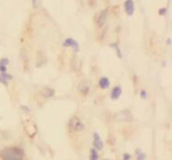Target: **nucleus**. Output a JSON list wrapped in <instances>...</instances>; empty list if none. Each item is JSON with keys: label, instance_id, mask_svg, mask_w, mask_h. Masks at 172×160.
<instances>
[{"label": "nucleus", "instance_id": "11", "mask_svg": "<svg viewBox=\"0 0 172 160\" xmlns=\"http://www.w3.org/2000/svg\"><path fill=\"white\" fill-rule=\"evenodd\" d=\"M99 86H100L101 89H107L110 86V81L107 77H101L100 80H99Z\"/></svg>", "mask_w": 172, "mask_h": 160}, {"label": "nucleus", "instance_id": "15", "mask_svg": "<svg viewBox=\"0 0 172 160\" xmlns=\"http://www.w3.org/2000/svg\"><path fill=\"white\" fill-rule=\"evenodd\" d=\"M111 47H114V49L117 51V54H118V56H119V57H122V54H121V51H120V49H119V47L117 46V45H115V44L111 45Z\"/></svg>", "mask_w": 172, "mask_h": 160}, {"label": "nucleus", "instance_id": "19", "mask_svg": "<svg viewBox=\"0 0 172 160\" xmlns=\"http://www.w3.org/2000/svg\"><path fill=\"white\" fill-rule=\"evenodd\" d=\"M6 66L5 65H0V71H1V73H5L6 72Z\"/></svg>", "mask_w": 172, "mask_h": 160}, {"label": "nucleus", "instance_id": "18", "mask_svg": "<svg viewBox=\"0 0 172 160\" xmlns=\"http://www.w3.org/2000/svg\"><path fill=\"white\" fill-rule=\"evenodd\" d=\"M123 159L124 160H130V159H131V155L128 154V153H125L123 155Z\"/></svg>", "mask_w": 172, "mask_h": 160}, {"label": "nucleus", "instance_id": "4", "mask_svg": "<svg viewBox=\"0 0 172 160\" xmlns=\"http://www.w3.org/2000/svg\"><path fill=\"white\" fill-rule=\"evenodd\" d=\"M62 46L72 47V49H73V51L75 52L79 51V45H78V42H77L75 40H73V39L68 38V39L64 40V42H62Z\"/></svg>", "mask_w": 172, "mask_h": 160}, {"label": "nucleus", "instance_id": "21", "mask_svg": "<svg viewBox=\"0 0 172 160\" xmlns=\"http://www.w3.org/2000/svg\"><path fill=\"white\" fill-rule=\"evenodd\" d=\"M165 12H166V9H162V10H160V11H159V14L163 15L164 13H165Z\"/></svg>", "mask_w": 172, "mask_h": 160}, {"label": "nucleus", "instance_id": "17", "mask_svg": "<svg viewBox=\"0 0 172 160\" xmlns=\"http://www.w3.org/2000/svg\"><path fill=\"white\" fill-rule=\"evenodd\" d=\"M138 159L139 160H143V159H146V154H143V153H139L138 154Z\"/></svg>", "mask_w": 172, "mask_h": 160}, {"label": "nucleus", "instance_id": "7", "mask_svg": "<svg viewBox=\"0 0 172 160\" xmlns=\"http://www.w3.org/2000/svg\"><path fill=\"white\" fill-rule=\"evenodd\" d=\"M94 146H95V148L97 150H101L102 148H103V142H102V139L100 138V136H99V134L95 132L94 134Z\"/></svg>", "mask_w": 172, "mask_h": 160}, {"label": "nucleus", "instance_id": "10", "mask_svg": "<svg viewBox=\"0 0 172 160\" xmlns=\"http://www.w3.org/2000/svg\"><path fill=\"white\" fill-rule=\"evenodd\" d=\"M89 89H90V84L86 81H82L81 83L78 85V90L81 93L86 94L87 92H89Z\"/></svg>", "mask_w": 172, "mask_h": 160}, {"label": "nucleus", "instance_id": "14", "mask_svg": "<svg viewBox=\"0 0 172 160\" xmlns=\"http://www.w3.org/2000/svg\"><path fill=\"white\" fill-rule=\"evenodd\" d=\"M32 3H33V6H34V8H39L40 6L42 5V0H33L32 1Z\"/></svg>", "mask_w": 172, "mask_h": 160}, {"label": "nucleus", "instance_id": "1", "mask_svg": "<svg viewBox=\"0 0 172 160\" xmlns=\"http://www.w3.org/2000/svg\"><path fill=\"white\" fill-rule=\"evenodd\" d=\"M1 156L4 160H21L24 157V151L18 147H10L1 152Z\"/></svg>", "mask_w": 172, "mask_h": 160}, {"label": "nucleus", "instance_id": "8", "mask_svg": "<svg viewBox=\"0 0 172 160\" xmlns=\"http://www.w3.org/2000/svg\"><path fill=\"white\" fill-rule=\"evenodd\" d=\"M106 17H107V10H103L101 11L98 15V19H97V22H98V26L102 27L106 22Z\"/></svg>", "mask_w": 172, "mask_h": 160}, {"label": "nucleus", "instance_id": "20", "mask_svg": "<svg viewBox=\"0 0 172 160\" xmlns=\"http://www.w3.org/2000/svg\"><path fill=\"white\" fill-rule=\"evenodd\" d=\"M141 97L143 99H146V92L144 91V90H141Z\"/></svg>", "mask_w": 172, "mask_h": 160}, {"label": "nucleus", "instance_id": "5", "mask_svg": "<svg viewBox=\"0 0 172 160\" xmlns=\"http://www.w3.org/2000/svg\"><path fill=\"white\" fill-rule=\"evenodd\" d=\"M125 11L129 16H132L134 12V4L133 0H127L125 2Z\"/></svg>", "mask_w": 172, "mask_h": 160}, {"label": "nucleus", "instance_id": "6", "mask_svg": "<svg viewBox=\"0 0 172 160\" xmlns=\"http://www.w3.org/2000/svg\"><path fill=\"white\" fill-rule=\"evenodd\" d=\"M41 95L45 98H51L54 95V90L51 87H46L41 90Z\"/></svg>", "mask_w": 172, "mask_h": 160}, {"label": "nucleus", "instance_id": "13", "mask_svg": "<svg viewBox=\"0 0 172 160\" xmlns=\"http://www.w3.org/2000/svg\"><path fill=\"white\" fill-rule=\"evenodd\" d=\"M90 159L91 160H97L98 159V153H97L96 149L92 148L90 151Z\"/></svg>", "mask_w": 172, "mask_h": 160}, {"label": "nucleus", "instance_id": "3", "mask_svg": "<svg viewBox=\"0 0 172 160\" xmlns=\"http://www.w3.org/2000/svg\"><path fill=\"white\" fill-rule=\"evenodd\" d=\"M68 129L72 131H80L83 129V124L78 118H72L68 122Z\"/></svg>", "mask_w": 172, "mask_h": 160}, {"label": "nucleus", "instance_id": "12", "mask_svg": "<svg viewBox=\"0 0 172 160\" xmlns=\"http://www.w3.org/2000/svg\"><path fill=\"white\" fill-rule=\"evenodd\" d=\"M11 79H12V76L8 75L6 72H5V73H1V75H0V82L3 84H7V82Z\"/></svg>", "mask_w": 172, "mask_h": 160}, {"label": "nucleus", "instance_id": "16", "mask_svg": "<svg viewBox=\"0 0 172 160\" xmlns=\"http://www.w3.org/2000/svg\"><path fill=\"white\" fill-rule=\"evenodd\" d=\"M9 63V61L8 58H2L1 61H0V65H5L7 66V64Z\"/></svg>", "mask_w": 172, "mask_h": 160}, {"label": "nucleus", "instance_id": "9", "mask_svg": "<svg viewBox=\"0 0 172 160\" xmlns=\"http://www.w3.org/2000/svg\"><path fill=\"white\" fill-rule=\"evenodd\" d=\"M122 94V88L120 86H116L114 87L113 90L111 92V99L112 100H117L118 98H120Z\"/></svg>", "mask_w": 172, "mask_h": 160}, {"label": "nucleus", "instance_id": "22", "mask_svg": "<svg viewBox=\"0 0 172 160\" xmlns=\"http://www.w3.org/2000/svg\"><path fill=\"white\" fill-rule=\"evenodd\" d=\"M166 44H168V45H171V41H170V39L168 40V42H166Z\"/></svg>", "mask_w": 172, "mask_h": 160}, {"label": "nucleus", "instance_id": "2", "mask_svg": "<svg viewBox=\"0 0 172 160\" xmlns=\"http://www.w3.org/2000/svg\"><path fill=\"white\" fill-rule=\"evenodd\" d=\"M115 121L117 122H133L134 118H133V115H132L131 111L129 110H124V111H121L119 113L115 114L114 116Z\"/></svg>", "mask_w": 172, "mask_h": 160}]
</instances>
